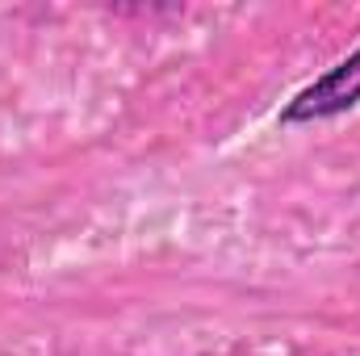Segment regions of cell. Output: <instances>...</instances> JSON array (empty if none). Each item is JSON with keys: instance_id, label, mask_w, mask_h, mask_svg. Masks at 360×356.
Instances as JSON below:
<instances>
[{"instance_id": "cell-1", "label": "cell", "mask_w": 360, "mask_h": 356, "mask_svg": "<svg viewBox=\"0 0 360 356\" xmlns=\"http://www.w3.org/2000/svg\"><path fill=\"white\" fill-rule=\"evenodd\" d=\"M356 96H360V55L356 59H348V63H340L327 80H319L310 92H302L297 105H293L285 117H289V122H302V117H327V113L352 105Z\"/></svg>"}]
</instances>
